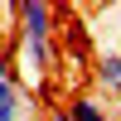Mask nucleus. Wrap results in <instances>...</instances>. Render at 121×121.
<instances>
[{
  "label": "nucleus",
  "instance_id": "20e7f679",
  "mask_svg": "<svg viewBox=\"0 0 121 121\" xmlns=\"http://www.w3.org/2000/svg\"><path fill=\"white\" fill-rule=\"evenodd\" d=\"M19 116H24V102H19V92H15L5 107H0V121H19Z\"/></svg>",
  "mask_w": 121,
  "mask_h": 121
},
{
  "label": "nucleus",
  "instance_id": "7ed1b4c3",
  "mask_svg": "<svg viewBox=\"0 0 121 121\" xmlns=\"http://www.w3.org/2000/svg\"><path fill=\"white\" fill-rule=\"evenodd\" d=\"M92 73H97V82H102L112 97H121V53H116V48L97 53V68H92Z\"/></svg>",
  "mask_w": 121,
  "mask_h": 121
},
{
  "label": "nucleus",
  "instance_id": "423d86ee",
  "mask_svg": "<svg viewBox=\"0 0 121 121\" xmlns=\"http://www.w3.org/2000/svg\"><path fill=\"white\" fill-rule=\"evenodd\" d=\"M48 121H73V116H68L63 107H53V112H48Z\"/></svg>",
  "mask_w": 121,
  "mask_h": 121
},
{
  "label": "nucleus",
  "instance_id": "39448f33",
  "mask_svg": "<svg viewBox=\"0 0 121 121\" xmlns=\"http://www.w3.org/2000/svg\"><path fill=\"white\" fill-rule=\"evenodd\" d=\"M15 92H19V87H15V82H0V107H5V102H10V97H15Z\"/></svg>",
  "mask_w": 121,
  "mask_h": 121
},
{
  "label": "nucleus",
  "instance_id": "f03ea898",
  "mask_svg": "<svg viewBox=\"0 0 121 121\" xmlns=\"http://www.w3.org/2000/svg\"><path fill=\"white\" fill-rule=\"evenodd\" d=\"M63 112L73 116V121H116L112 107H107L102 97H92V92H73V97L63 102Z\"/></svg>",
  "mask_w": 121,
  "mask_h": 121
},
{
  "label": "nucleus",
  "instance_id": "f257e3e1",
  "mask_svg": "<svg viewBox=\"0 0 121 121\" xmlns=\"http://www.w3.org/2000/svg\"><path fill=\"white\" fill-rule=\"evenodd\" d=\"M53 24L58 10L48 0H19V73L29 82H44L48 63H53Z\"/></svg>",
  "mask_w": 121,
  "mask_h": 121
}]
</instances>
